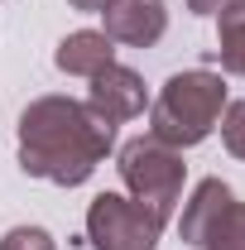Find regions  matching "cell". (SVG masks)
I'll return each mask as SVG.
<instances>
[{
    "label": "cell",
    "instance_id": "6da1fadb",
    "mask_svg": "<svg viewBox=\"0 0 245 250\" xmlns=\"http://www.w3.org/2000/svg\"><path fill=\"white\" fill-rule=\"evenodd\" d=\"M111 145H116V125L72 96H39L20 116V168L43 183H87L96 164L111 154Z\"/></svg>",
    "mask_w": 245,
    "mask_h": 250
},
{
    "label": "cell",
    "instance_id": "7a4b0ae2",
    "mask_svg": "<svg viewBox=\"0 0 245 250\" xmlns=\"http://www.w3.org/2000/svg\"><path fill=\"white\" fill-rule=\"evenodd\" d=\"M221 111H226L221 72L187 67V72H173L159 87V96L149 101V135L173 145V149H192V145H202L216 130Z\"/></svg>",
    "mask_w": 245,
    "mask_h": 250
},
{
    "label": "cell",
    "instance_id": "3957f363",
    "mask_svg": "<svg viewBox=\"0 0 245 250\" xmlns=\"http://www.w3.org/2000/svg\"><path fill=\"white\" fill-rule=\"evenodd\" d=\"M116 168H121L125 192H130L149 217H159L168 226L173 212H178V202H183V183H187L183 149H173V145H163V140H154V135H135V140L121 145Z\"/></svg>",
    "mask_w": 245,
    "mask_h": 250
},
{
    "label": "cell",
    "instance_id": "277c9868",
    "mask_svg": "<svg viewBox=\"0 0 245 250\" xmlns=\"http://www.w3.org/2000/svg\"><path fill=\"white\" fill-rule=\"evenodd\" d=\"M159 236H163V221L149 217L125 192H101L87 207V241H92V250H154Z\"/></svg>",
    "mask_w": 245,
    "mask_h": 250
},
{
    "label": "cell",
    "instance_id": "5b68a950",
    "mask_svg": "<svg viewBox=\"0 0 245 250\" xmlns=\"http://www.w3.org/2000/svg\"><path fill=\"white\" fill-rule=\"evenodd\" d=\"M87 106H92L101 121H111V125H125V121H135V116H144V106H149L144 77H140L135 67L111 62L106 72H96V77H92V96H87Z\"/></svg>",
    "mask_w": 245,
    "mask_h": 250
},
{
    "label": "cell",
    "instance_id": "8992f818",
    "mask_svg": "<svg viewBox=\"0 0 245 250\" xmlns=\"http://www.w3.org/2000/svg\"><path fill=\"white\" fill-rule=\"evenodd\" d=\"M106 39L111 43H130V48H149L163 39L168 29V10H163V0H111L106 10Z\"/></svg>",
    "mask_w": 245,
    "mask_h": 250
},
{
    "label": "cell",
    "instance_id": "52a82bcc",
    "mask_svg": "<svg viewBox=\"0 0 245 250\" xmlns=\"http://www.w3.org/2000/svg\"><path fill=\"white\" fill-rule=\"evenodd\" d=\"M231 202H236V192L221 183V178H202V183L192 188V197L183 202V217H178V236H183V246H207L212 241V231L221 226V217L231 212Z\"/></svg>",
    "mask_w": 245,
    "mask_h": 250
},
{
    "label": "cell",
    "instance_id": "ba28073f",
    "mask_svg": "<svg viewBox=\"0 0 245 250\" xmlns=\"http://www.w3.org/2000/svg\"><path fill=\"white\" fill-rule=\"evenodd\" d=\"M53 62H58V72H67V77H96V72H106L116 62V43L101 29H77V34H67L58 43Z\"/></svg>",
    "mask_w": 245,
    "mask_h": 250
},
{
    "label": "cell",
    "instance_id": "9c48e42d",
    "mask_svg": "<svg viewBox=\"0 0 245 250\" xmlns=\"http://www.w3.org/2000/svg\"><path fill=\"white\" fill-rule=\"evenodd\" d=\"M216 53H221L226 72L245 77V0H231L216 15Z\"/></svg>",
    "mask_w": 245,
    "mask_h": 250
},
{
    "label": "cell",
    "instance_id": "30bf717a",
    "mask_svg": "<svg viewBox=\"0 0 245 250\" xmlns=\"http://www.w3.org/2000/svg\"><path fill=\"white\" fill-rule=\"evenodd\" d=\"M202 250H245V202H231V212L221 217V226Z\"/></svg>",
    "mask_w": 245,
    "mask_h": 250
},
{
    "label": "cell",
    "instance_id": "8fae6325",
    "mask_svg": "<svg viewBox=\"0 0 245 250\" xmlns=\"http://www.w3.org/2000/svg\"><path fill=\"white\" fill-rule=\"evenodd\" d=\"M221 145H226V154L241 159L245 164V101H226V111H221Z\"/></svg>",
    "mask_w": 245,
    "mask_h": 250
},
{
    "label": "cell",
    "instance_id": "7c38bea8",
    "mask_svg": "<svg viewBox=\"0 0 245 250\" xmlns=\"http://www.w3.org/2000/svg\"><path fill=\"white\" fill-rule=\"evenodd\" d=\"M0 250H58V246L43 226H10L0 236Z\"/></svg>",
    "mask_w": 245,
    "mask_h": 250
},
{
    "label": "cell",
    "instance_id": "4fadbf2b",
    "mask_svg": "<svg viewBox=\"0 0 245 250\" xmlns=\"http://www.w3.org/2000/svg\"><path fill=\"white\" fill-rule=\"evenodd\" d=\"M226 5H231V0H187V10H192V15H221Z\"/></svg>",
    "mask_w": 245,
    "mask_h": 250
},
{
    "label": "cell",
    "instance_id": "5bb4252c",
    "mask_svg": "<svg viewBox=\"0 0 245 250\" xmlns=\"http://www.w3.org/2000/svg\"><path fill=\"white\" fill-rule=\"evenodd\" d=\"M67 5H72V10H82V15H101L111 0H67Z\"/></svg>",
    "mask_w": 245,
    "mask_h": 250
}]
</instances>
